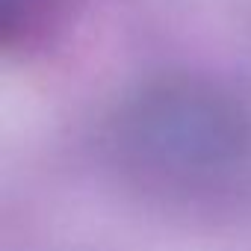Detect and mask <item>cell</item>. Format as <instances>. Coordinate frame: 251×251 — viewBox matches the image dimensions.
Returning <instances> with one entry per match:
<instances>
[{"mask_svg": "<svg viewBox=\"0 0 251 251\" xmlns=\"http://www.w3.org/2000/svg\"><path fill=\"white\" fill-rule=\"evenodd\" d=\"M103 145L121 180L163 204H251V100L222 83H142L112 109Z\"/></svg>", "mask_w": 251, "mask_h": 251, "instance_id": "obj_1", "label": "cell"}]
</instances>
